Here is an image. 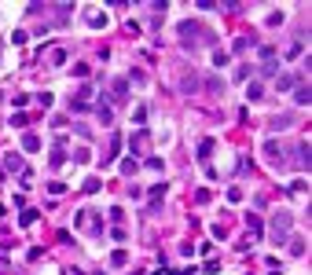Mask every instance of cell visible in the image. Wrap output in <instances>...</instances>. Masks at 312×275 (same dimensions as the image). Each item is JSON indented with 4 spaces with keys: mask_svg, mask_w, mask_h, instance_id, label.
Here are the masks:
<instances>
[{
    "mask_svg": "<svg viewBox=\"0 0 312 275\" xmlns=\"http://www.w3.org/2000/svg\"><path fill=\"white\" fill-rule=\"evenodd\" d=\"M290 224H294V216H290L287 209L276 213V220H272V242H287L290 239Z\"/></svg>",
    "mask_w": 312,
    "mask_h": 275,
    "instance_id": "obj_1",
    "label": "cell"
},
{
    "mask_svg": "<svg viewBox=\"0 0 312 275\" xmlns=\"http://www.w3.org/2000/svg\"><path fill=\"white\" fill-rule=\"evenodd\" d=\"M84 22L96 26V30H103V26H107V11H99V7H84Z\"/></svg>",
    "mask_w": 312,
    "mask_h": 275,
    "instance_id": "obj_2",
    "label": "cell"
},
{
    "mask_svg": "<svg viewBox=\"0 0 312 275\" xmlns=\"http://www.w3.org/2000/svg\"><path fill=\"white\" fill-rule=\"evenodd\" d=\"M4 173H26V162H22V154H4Z\"/></svg>",
    "mask_w": 312,
    "mask_h": 275,
    "instance_id": "obj_3",
    "label": "cell"
},
{
    "mask_svg": "<svg viewBox=\"0 0 312 275\" xmlns=\"http://www.w3.org/2000/svg\"><path fill=\"white\" fill-rule=\"evenodd\" d=\"M264 158H268V162H283V158H287V150H283V143L268 139V143H264Z\"/></svg>",
    "mask_w": 312,
    "mask_h": 275,
    "instance_id": "obj_4",
    "label": "cell"
},
{
    "mask_svg": "<svg viewBox=\"0 0 312 275\" xmlns=\"http://www.w3.org/2000/svg\"><path fill=\"white\" fill-rule=\"evenodd\" d=\"M309 99H312V88H309V84H298V88H294V103H298V107H309Z\"/></svg>",
    "mask_w": 312,
    "mask_h": 275,
    "instance_id": "obj_5",
    "label": "cell"
},
{
    "mask_svg": "<svg viewBox=\"0 0 312 275\" xmlns=\"http://www.w3.org/2000/svg\"><path fill=\"white\" fill-rule=\"evenodd\" d=\"M48 162H52V165H63V162H66V143H63V139H59V143H55V147H52V154H48Z\"/></svg>",
    "mask_w": 312,
    "mask_h": 275,
    "instance_id": "obj_6",
    "label": "cell"
},
{
    "mask_svg": "<svg viewBox=\"0 0 312 275\" xmlns=\"http://www.w3.org/2000/svg\"><path fill=\"white\" fill-rule=\"evenodd\" d=\"M162 198H165V184H155V187L147 191V202H151V209H155V206L162 202Z\"/></svg>",
    "mask_w": 312,
    "mask_h": 275,
    "instance_id": "obj_7",
    "label": "cell"
},
{
    "mask_svg": "<svg viewBox=\"0 0 312 275\" xmlns=\"http://www.w3.org/2000/svg\"><path fill=\"white\" fill-rule=\"evenodd\" d=\"M96 118L103 121V125H110V121H114V110H110V107H107V103H103V99H99V103H96Z\"/></svg>",
    "mask_w": 312,
    "mask_h": 275,
    "instance_id": "obj_8",
    "label": "cell"
},
{
    "mask_svg": "<svg viewBox=\"0 0 312 275\" xmlns=\"http://www.w3.org/2000/svg\"><path fill=\"white\" fill-rule=\"evenodd\" d=\"M22 150H26V154H37V150H41V139H37L33 132H26V136H22Z\"/></svg>",
    "mask_w": 312,
    "mask_h": 275,
    "instance_id": "obj_9",
    "label": "cell"
},
{
    "mask_svg": "<svg viewBox=\"0 0 312 275\" xmlns=\"http://www.w3.org/2000/svg\"><path fill=\"white\" fill-rule=\"evenodd\" d=\"M276 88H279V92H290V88H298V77H294V73H283V77L276 81Z\"/></svg>",
    "mask_w": 312,
    "mask_h": 275,
    "instance_id": "obj_10",
    "label": "cell"
},
{
    "mask_svg": "<svg viewBox=\"0 0 312 275\" xmlns=\"http://www.w3.org/2000/svg\"><path fill=\"white\" fill-rule=\"evenodd\" d=\"M298 165H301V169H309V165H312V150H309V143H301V147H298Z\"/></svg>",
    "mask_w": 312,
    "mask_h": 275,
    "instance_id": "obj_11",
    "label": "cell"
},
{
    "mask_svg": "<svg viewBox=\"0 0 312 275\" xmlns=\"http://www.w3.org/2000/svg\"><path fill=\"white\" fill-rule=\"evenodd\" d=\"M37 216H41V209H22V213H18V224L30 227V224H37Z\"/></svg>",
    "mask_w": 312,
    "mask_h": 275,
    "instance_id": "obj_12",
    "label": "cell"
},
{
    "mask_svg": "<svg viewBox=\"0 0 312 275\" xmlns=\"http://www.w3.org/2000/svg\"><path fill=\"white\" fill-rule=\"evenodd\" d=\"M287 246H290V253H294V257H301V253H305V239H301V235L287 239Z\"/></svg>",
    "mask_w": 312,
    "mask_h": 275,
    "instance_id": "obj_13",
    "label": "cell"
},
{
    "mask_svg": "<svg viewBox=\"0 0 312 275\" xmlns=\"http://www.w3.org/2000/svg\"><path fill=\"white\" fill-rule=\"evenodd\" d=\"M246 227H250V235H261V231H264V224H261V216H257V213H250V216H246Z\"/></svg>",
    "mask_w": 312,
    "mask_h": 275,
    "instance_id": "obj_14",
    "label": "cell"
},
{
    "mask_svg": "<svg viewBox=\"0 0 312 275\" xmlns=\"http://www.w3.org/2000/svg\"><path fill=\"white\" fill-rule=\"evenodd\" d=\"M213 139H202V143H198V158H202V162H210V154H213Z\"/></svg>",
    "mask_w": 312,
    "mask_h": 275,
    "instance_id": "obj_15",
    "label": "cell"
},
{
    "mask_svg": "<svg viewBox=\"0 0 312 275\" xmlns=\"http://www.w3.org/2000/svg\"><path fill=\"white\" fill-rule=\"evenodd\" d=\"M30 121H33V118H30V114H26V110L11 114V125H15V129H26V125H30Z\"/></svg>",
    "mask_w": 312,
    "mask_h": 275,
    "instance_id": "obj_16",
    "label": "cell"
},
{
    "mask_svg": "<svg viewBox=\"0 0 312 275\" xmlns=\"http://www.w3.org/2000/svg\"><path fill=\"white\" fill-rule=\"evenodd\" d=\"M99 187H103V180H99V176H88V180H84V195H96Z\"/></svg>",
    "mask_w": 312,
    "mask_h": 275,
    "instance_id": "obj_17",
    "label": "cell"
},
{
    "mask_svg": "<svg viewBox=\"0 0 312 275\" xmlns=\"http://www.w3.org/2000/svg\"><path fill=\"white\" fill-rule=\"evenodd\" d=\"M261 96H264V84H261V81H253L250 88H246V99H261Z\"/></svg>",
    "mask_w": 312,
    "mask_h": 275,
    "instance_id": "obj_18",
    "label": "cell"
},
{
    "mask_svg": "<svg viewBox=\"0 0 312 275\" xmlns=\"http://www.w3.org/2000/svg\"><path fill=\"white\" fill-rule=\"evenodd\" d=\"M198 84H202V81L191 73V77H184V88H180V92H187V96H191V92H198Z\"/></svg>",
    "mask_w": 312,
    "mask_h": 275,
    "instance_id": "obj_19",
    "label": "cell"
},
{
    "mask_svg": "<svg viewBox=\"0 0 312 275\" xmlns=\"http://www.w3.org/2000/svg\"><path fill=\"white\" fill-rule=\"evenodd\" d=\"M290 121H294V118H290V114H279V118L272 121V129H276V132H279V129H290Z\"/></svg>",
    "mask_w": 312,
    "mask_h": 275,
    "instance_id": "obj_20",
    "label": "cell"
},
{
    "mask_svg": "<svg viewBox=\"0 0 312 275\" xmlns=\"http://www.w3.org/2000/svg\"><path fill=\"white\" fill-rule=\"evenodd\" d=\"M206 88L210 92H224V81L221 77H206Z\"/></svg>",
    "mask_w": 312,
    "mask_h": 275,
    "instance_id": "obj_21",
    "label": "cell"
},
{
    "mask_svg": "<svg viewBox=\"0 0 312 275\" xmlns=\"http://www.w3.org/2000/svg\"><path fill=\"white\" fill-rule=\"evenodd\" d=\"M125 92H129V81H125V77H121V81H114V99H121Z\"/></svg>",
    "mask_w": 312,
    "mask_h": 275,
    "instance_id": "obj_22",
    "label": "cell"
},
{
    "mask_svg": "<svg viewBox=\"0 0 312 275\" xmlns=\"http://www.w3.org/2000/svg\"><path fill=\"white\" fill-rule=\"evenodd\" d=\"M136 169H140L136 158H125V162H121V173H136Z\"/></svg>",
    "mask_w": 312,
    "mask_h": 275,
    "instance_id": "obj_23",
    "label": "cell"
},
{
    "mask_svg": "<svg viewBox=\"0 0 312 275\" xmlns=\"http://www.w3.org/2000/svg\"><path fill=\"white\" fill-rule=\"evenodd\" d=\"M250 44H253V37H239V41H235V52H246Z\"/></svg>",
    "mask_w": 312,
    "mask_h": 275,
    "instance_id": "obj_24",
    "label": "cell"
},
{
    "mask_svg": "<svg viewBox=\"0 0 312 275\" xmlns=\"http://www.w3.org/2000/svg\"><path fill=\"white\" fill-rule=\"evenodd\" d=\"M144 147H147V132H140V136L132 139V150H144Z\"/></svg>",
    "mask_w": 312,
    "mask_h": 275,
    "instance_id": "obj_25",
    "label": "cell"
},
{
    "mask_svg": "<svg viewBox=\"0 0 312 275\" xmlns=\"http://www.w3.org/2000/svg\"><path fill=\"white\" fill-rule=\"evenodd\" d=\"M132 121H136V125H144V121H147V107H136V114H132Z\"/></svg>",
    "mask_w": 312,
    "mask_h": 275,
    "instance_id": "obj_26",
    "label": "cell"
},
{
    "mask_svg": "<svg viewBox=\"0 0 312 275\" xmlns=\"http://www.w3.org/2000/svg\"><path fill=\"white\" fill-rule=\"evenodd\" d=\"M305 187H309V184H305V176H298L294 184H290V191H294V195H301V191H305Z\"/></svg>",
    "mask_w": 312,
    "mask_h": 275,
    "instance_id": "obj_27",
    "label": "cell"
},
{
    "mask_svg": "<svg viewBox=\"0 0 312 275\" xmlns=\"http://www.w3.org/2000/svg\"><path fill=\"white\" fill-rule=\"evenodd\" d=\"M129 257H125V250H114V253H110V264H125Z\"/></svg>",
    "mask_w": 312,
    "mask_h": 275,
    "instance_id": "obj_28",
    "label": "cell"
},
{
    "mask_svg": "<svg viewBox=\"0 0 312 275\" xmlns=\"http://www.w3.org/2000/svg\"><path fill=\"white\" fill-rule=\"evenodd\" d=\"M110 239H114V242H125L129 235H125V227H114V231H110Z\"/></svg>",
    "mask_w": 312,
    "mask_h": 275,
    "instance_id": "obj_29",
    "label": "cell"
},
{
    "mask_svg": "<svg viewBox=\"0 0 312 275\" xmlns=\"http://www.w3.org/2000/svg\"><path fill=\"white\" fill-rule=\"evenodd\" d=\"M213 66H228V55H224V52H213Z\"/></svg>",
    "mask_w": 312,
    "mask_h": 275,
    "instance_id": "obj_30",
    "label": "cell"
},
{
    "mask_svg": "<svg viewBox=\"0 0 312 275\" xmlns=\"http://www.w3.org/2000/svg\"><path fill=\"white\" fill-rule=\"evenodd\" d=\"M228 202H242V191H239V187H228Z\"/></svg>",
    "mask_w": 312,
    "mask_h": 275,
    "instance_id": "obj_31",
    "label": "cell"
},
{
    "mask_svg": "<svg viewBox=\"0 0 312 275\" xmlns=\"http://www.w3.org/2000/svg\"><path fill=\"white\" fill-rule=\"evenodd\" d=\"M7 272V257H0V275H4Z\"/></svg>",
    "mask_w": 312,
    "mask_h": 275,
    "instance_id": "obj_32",
    "label": "cell"
}]
</instances>
